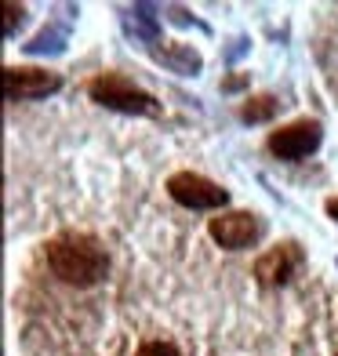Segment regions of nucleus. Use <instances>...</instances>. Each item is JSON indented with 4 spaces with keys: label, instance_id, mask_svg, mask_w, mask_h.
Returning <instances> with one entry per match:
<instances>
[{
    "label": "nucleus",
    "instance_id": "1",
    "mask_svg": "<svg viewBox=\"0 0 338 356\" xmlns=\"http://www.w3.org/2000/svg\"><path fill=\"white\" fill-rule=\"evenodd\" d=\"M47 266L62 284L91 287L106 277L109 258L106 248L88 233H58L55 240H47Z\"/></svg>",
    "mask_w": 338,
    "mask_h": 356
},
{
    "label": "nucleus",
    "instance_id": "2",
    "mask_svg": "<svg viewBox=\"0 0 338 356\" xmlns=\"http://www.w3.org/2000/svg\"><path fill=\"white\" fill-rule=\"evenodd\" d=\"M88 95H91V99L99 102V106H106V109L138 113V117H156V113H160V106H156L153 95H146L142 88H135L131 80L113 76V73L95 76L91 84H88Z\"/></svg>",
    "mask_w": 338,
    "mask_h": 356
},
{
    "label": "nucleus",
    "instance_id": "3",
    "mask_svg": "<svg viewBox=\"0 0 338 356\" xmlns=\"http://www.w3.org/2000/svg\"><path fill=\"white\" fill-rule=\"evenodd\" d=\"M168 193L175 204L189 207V211H211V207H225L230 204V193L222 186H215L211 178L193 175V171H179L168 178Z\"/></svg>",
    "mask_w": 338,
    "mask_h": 356
},
{
    "label": "nucleus",
    "instance_id": "4",
    "mask_svg": "<svg viewBox=\"0 0 338 356\" xmlns=\"http://www.w3.org/2000/svg\"><path fill=\"white\" fill-rule=\"evenodd\" d=\"M207 233H211V240L222 244L225 251H244V248H251L255 240H259L262 222H259V215H251V211H225V215L211 218Z\"/></svg>",
    "mask_w": 338,
    "mask_h": 356
},
{
    "label": "nucleus",
    "instance_id": "5",
    "mask_svg": "<svg viewBox=\"0 0 338 356\" xmlns=\"http://www.w3.org/2000/svg\"><path fill=\"white\" fill-rule=\"evenodd\" d=\"M62 88V76L58 73H47V70H19V66H8L4 70V95L8 102H33V99H47Z\"/></svg>",
    "mask_w": 338,
    "mask_h": 356
},
{
    "label": "nucleus",
    "instance_id": "6",
    "mask_svg": "<svg viewBox=\"0 0 338 356\" xmlns=\"http://www.w3.org/2000/svg\"><path fill=\"white\" fill-rule=\"evenodd\" d=\"M320 138H324V131H320L316 120H298V124H287V127H280V131H273L269 149L280 160H302V156H309L316 149Z\"/></svg>",
    "mask_w": 338,
    "mask_h": 356
},
{
    "label": "nucleus",
    "instance_id": "7",
    "mask_svg": "<svg viewBox=\"0 0 338 356\" xmlns=\"http://www.w3.org/2000/svg\"><path fill=\"white\" fill-rule=\"evenodd\" d=\"M302 266V248L295 240H287V244H277L269 248L259 262H255V277H259L262 287H277V284H287L298 273Z\"/></svg>",
    "mask_w": 338,
    "mask_h": 356
},
{
    "label": "nucleus",
    "instance_id": "8",
    "mask_svg": "<svg viewBox=\"0 0 338 356\" xmlns=\"http://www.w3.org/2000/svg\"><path fill=\"white\" fill-rule=\"evenodd\" d=\"M153 55H156V62H164V66H171L175 73H186V76H193L200 70V55L193 51V47H186V44H171V47L153 51Z\"/></svg>",
    "mask_w": 338,
    "mask_h": 356
},
{
    "label": "nucleus",
    "instance_id": "9",
    "mask_svg": "<svg viewBox=\"0 0 338 356\" xmlns=\"http://www.w3.org/2000/svg\"><path fill=\"white\" fill-rule=\"evenodd\" d=\"M156 8H150V4H138L135 11H127L124 15V26L131 29L135 37H142V40H156V33H160V22H156V15H153Z\"/></svg>",
    "mask_w": 338,
    "mask_h": 356
},
{
    "label": "nucleus",
    "instance_id": "10",
    "mask_svg": "<svg viewBox=\"0 0 338 356\" xmlns=\"http://www.w3.org/2000/svg\"><path fill=\"white\" fill-rule=\"evenodd\" d=\"M62 44H66V29L62 26H51V29H44V33H37L33 40L26 44V51L29 55H44V51H62Z\"/></svg>",
    "mask_w": 338,
    "mask_h": 356
},
{
    "label": "nucleus",
    "instance_id": "11",
    "mask_svg": "<svg viewBox=\"0 0 338 356\" xmlns=\"http://www.w3.org/2000/svg\"><path fill=\"white\" fill-rule=\"evenodd\" d=\"M273 113H277V99H269V95H262V99H251L244 109H240V117L255 124V120H269Z\"/></svg>",
    "mask_w": 338,
    "mask_h": 356
},
{
    "label": "nucleus",
    "instance_id": "12",
    "mask_svg": "<svg viewBox=\"0 0 338 356\" xmlns=\"http://www.w3.org/2000/svg\"><path fill=\"white\" fill-rule=\"evenodd\" d=\"M4 37H15V26H22V15H26V8H19V4H4Z\"/></svg>",
    "mask_w": 338,
    "mask_h": 356
},
{
    "label": "nucleus",
    "instance_id": "13",
    "mask_svg": "<svg viewBox=\"0 0 338 356\" xmlns=\"http://www.w3.org/2000/svg\"><path fill=\"white\" fill-rule=\"evenodd\" d=\"M135 356H179V349H175L171 342H146Z\"/></svg>",
    "mask_w": 338,
    "mask_h": 356
},
{
    "label": "nucleus",
    "instance_id": "14",
    "mask_svg": "<svg viewBox=\"0 0 338 356\" xmlns=\"http://www.w3.org/2000/svg\"><path fill=\"white\" fill-rule=\"evenodd\" d=\"M328 215L338 222V197H335V200H328Z\"/></svg>",
    "mask_w": 338,
    "mask_h": 356
}]
</instances>
